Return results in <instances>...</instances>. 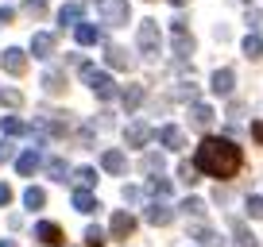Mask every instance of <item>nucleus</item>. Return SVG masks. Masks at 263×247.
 I'll return each instance as SVG.
<instances>
[{
	"label": "nucleus",
	"mask_w": 263,
	"mask_h": 247,
	"mask_svg": "<svg viewBox=\"0 0 263 247\" xmlns=\"http://www.w3.org/2000/svg\"><path fill=\"white\" fill-rule=\"evenodd\" d=\"M194 166H197V174H209V178H217V181H229V178H236L240 166H244V151H240L232 139L205 135V139L197 143Z\"/></svg>",
	"instance_id": "obj_1"
},
{
	"label": "nucleus",
	"mask_w": 263,
	"mask_h": 247,
	"mask_svg": "<svg viewBox=\"0 0 263 247\" xmlns=\"http://www.w3.org/2000/svg\"><path fill=\"white\" fill-rule=\"evenodd\" d=\"M82 81L89 85L101 100H112V97H116V81H112L108 74H101L97 66H89V62H82Z\"/></svg>",
	"instance_id": "obj_2"
},
{
	"label": "nucleus",
	"mask_w": 263,
	"mask_h": 247,
	"mask_svg": "<svg viewBox=\"0 0 263 247\" xmlns=\"http://www.w3.org/2000/svg\"><path fill=\"white\" fill-rule=\"evenodd\" d=\"M136 43H140V54H143V58H159L163 35H159V24H155V19H143V24H140V35H136Z\"/></svg>",
	"instance_id": "obj_3"
},
{
	"label": "nucleus",
	"mask_w": 263,
	"mask_h": 247,
	"mask_svg": "<svg viewBox=\"0 0 263 247\" xmlns=\"http://www.w3.org/2000/svg\"><path fill=\"white\" fill-rule=\"evenodd\" d=\"M97 12H101V19H105L108 27H124L128 16H132L128 0H97Z\"/></svg>",
	"instance_id": "obj_4"
},
{
	"label": "nucleus",
	"mask_w": 263,
	"mask_h": 247,
	"mask_svg": "<svg viewBox=\"0 0 263 247\" xmlns=\"http://www.w3.org/2000/svg\"><path fill=\"white\" fill-rule=\"evenodd\" d=\"M171 39H174V54H178V58L194 54V35H190L186 19H174V27H171Z\"/></svg>",
	"instance_id": "obj_5"
},
{
	"label": "nucleus",
	"mask_w": 263,
	"mask_h": 247,
	"mask_svg": "<svg viewBox=\"0 0 263 247\" xmlns=\"http://www.w3.org/2000/svg\"><path fill=\"white\" fill-rule=\"evenodd\" d=\"M155 139V128H151V123H128V128H124V143H128V147H147V143Z\"/></svg>",
	"instance_id": "obj_6"
},
{
	"label": "nucleus",
	"mask_w": 263,
	"mask_h": 247,
	"mask_svg": "<svg viewBox=\"0 0 263 247\" xmlns=\"http://www.w3.org/2000/svg\"><path fill=\"white\" fill-rule=\"evenodd\" d=\"M143 216H147V224L163 228V224H171V220H174V209L166 205V197H155V201L147 205V213H143Z\"/></svg>",
	"instance_id": "obj_7"
},
{
	"label": "nucleus",
	"mask_w": 263,
	"mask_h": 247,
	"mask_svg": "<svg viewBox=\"0 0 263 247\" xmlns=\"http://www.w3.org/2000/svg\"><path fill=\"white\" fill-rule=\"evenodd\" d=\"M0 66L8 70L12 77H24V70H27V54H24L20 47H8V50H4V58H0Z\"/></svg>",
	"instance_id": "obj_8"
},
{
	"label": "nucleus",
	"mask_w": 263,
	"mask_h": 247,
	"mask_svg": "<svg viewBox=\"0 0 263 247\" xmlns=\"http://www.w3.org/2000/svg\"><path fill=\"white\" fill-rule=\"evenodd\" d=\"M159 143H163V147H171V151H182L186 147V132H182V128H174V123H166V128H159Z\"/></svg>",
	"instance_id": "obj_9"
},
{
	"label": "nucleus",
	"mask_w": 263,
	"mask_h": 247,
	"mask_svg": "<svg viewBox=\"0 0 263 247\" xmlns=\"http://www.w3.org/2000/svg\"><path fill=\"white\" fill-rule=\"evenodd\" d=\"M35 236H39V243H47V247H62V228L58 224H50V220H43V224H35Z\"/></svg>",
	"instance_id": "obj_10"
},
{
	"label": "nucleus",
	"mask_w": 263,
	"mask_h": 247,
	"mask_svg": "<svg viewBox=\"0 0 263 247\" xmlns=\"http://www.w3.org/2000/svg\"><path fill=\"white\" fill-rule=\"evenodd\" d=\"M108 232H112L116 239H128L132 232H136V216H132V213H112V224H108Z\"/></svg>",
	"instance_id": "obj_11"
},
{
	"label": "nucleus",
	"mask_w": 263,
	"mask_h": 247,
	"mask_svg": "<svg viewBox=\"0 0 263 247\" xmlns=\"http://www.w3.org/2000/svg\"><path fill=\"white\" fill-rule=\"evenodd\" d=\"M105 62H108V66H112V70H132V66H136L128 50H124V47H112V43H108V47H105Z\"/></svg>",
	"instance_id": "obj_12"
},
{
	"label": "nucleus",
	"mask_w": 263,
	"mask_h": 247,
	"mask_svg": "<svg viewBox=\"0 0 263 247\" xmlns=\"http://www.w3.org/2000/svg\"><path fill=\"white\" fill-rule=\"evenodd\" d=\"M74 39H78V47H93V43H101L105 35H101V27L82 24V19H78V24H74Z\"/></svg>",
	"instance_id": "obj_13"
},
{
	"label": "nucleus",
	"mask_w": 263,
	"mask_h": 247,
	"mask_svg": "<svg viewBox=\"0 0 263 247\" xmlns=\"http://www.w3.org/2000/svg\"><path fill=\"white\" fill-rule=\"evenodd\" d=\"M43 166V155H39V147H31V151H24V155L16 158V170L24 174V178H31L35 170Z\"/></svg>",
	"instance_id": "obj_14"
},
{
	"label": "nucleus",
	"mask_w": 263,
	"mask_h": 247,
	"mask_svg": "<svg viewBox=\"0 0 263 247\" xmlns=\"http://www.w3.org/2000/svg\"><path fill=\"white\" fill-rule=\"evenodd\" d=\"M54 50H58L54 35L39 31V35H35V39H31V54H35V58H50V54H54Z\"/></svg>",
	"instance_id": "obj_15"
},
{
	"label": "nucleus",
	"mask_w": 263,
	"mask_h": 247,
	"mask_svg": "<svg viewBox=\"0 0 263 247\" xmlns=\"http://www.w3.org/2000/svg\"><path fill=\"white\" fill-rule=\"evenodd\" d=\"M101 166H105L108 174H124L128 170V158H124V151H105V155H101Z\"/></svg>",
	"instance_id": "obj_16"
},
{
	"label": "nucleus",
	"mask_w": 263,
	"mask_h": 247,
	"mask_svg": "<svg viewBox=\"0 0 263 247\" xmlns=\"http://www.w3.org/2000/svg\"><path fill=\"white\" fill-rule=\"evenodd\" d=\"M232 85H236V74H232V70H217L213 74V93L217 97H229Z\"/></svg>",
	"instance_id": "obj_17"
},
{
	"label": "nucleus",
	"mask_w": 263,
	"mask_h": 247,
	"mask_svg": "<svg viewBox=\"0 0 263 247\" xmlns=\"http://www.w3.org/2000/svg\"><path fill=\"white\" fill-rule=\"evenodd\" d=\"M74 209H78V213H85V216H89V213H97V197H93V193L89 190H82V186H78V190H74Z\"/></svg>",
	"instance_id": "obj_18"
},
{
	"label": "nucleus",
	"mask_w": 263,
	"mask_h": 247,
	"mask_svg": "<svg viewBox=\"0 0 263 247\" xmlns=\"http://www.w3.org/2000/svg\"><path fill=\"white\" fill-rule=\"evenodd\" d=\"M82 4H78V0H70V4H62V8H58V24H62V27H74L78 24V19H82Z\"/></svg>",
	"instance_id": "obj_19"
},
{
	"label": "nucleus",
	"mask_w": 263,
	"mask_h": 247,
	"mask_svg": "<svg viewBox=\"0 0 263 247\" xmlns=\"http://www.w3.org/2000/svg\"><path fill=\"white\" fill-rule=\"evenodd\" d=\"M120 105L128 108V112H136V108L143 105V85H128V89L120 93Z\"/></svg>",
	"instance_id": "obj_20"
},
{
	"label": "nucleus",
	"mask_w": 263,
	"mask_h": 247,
	"mask_svg": "<svg viewBox=\"0 0 263 247\" xmlns=\"http://www.w3.org/2000/svg\"><path fill=\"white\" fill-rule=\"evenodd\" d=\"M43 89H47L50 97H58V93H66V77L58 74V70H47V74H43Z\"/></svg>",
	"instance_id": "obj_21"
},
{
	"label": "nucleus",
	"mask_w": 263,
	"mask_h": 247,
	"mask_svg": "<svg viewBox=\"0 0 263 247\" xmlns=\"http://www.w3.org/2000/svg\"><path fill=\"white\" fill-rule=\"evenodd\" d=\"M0 132L8 135V139H16V135H27V123L20 120V116H4V120H0Z\"/></svg>",
	"instance_id": "obj_22"
},
{
	"label": "nucleus",
	"mask_w": 263,
	"mask_h": 247,
	"mask_svg": "<svg viewBox=\"0 0 263 247\" xmlns=\"http://www.w3.org/2000/svg\"><path fill=\"white\" fill-rule=\"evenodd\" d=\"M147 193L151 197H171V181L163 178V170H155V178L147 181Z\"/></svg>",
	"instance_id": "obj_23"
},
{
	"label": "nucleus",
	"mask_w": 263,
	"mask_h": 247,
	"mask_svg": "<svg viewBox=\"0 0 263 247\" xmlns=\"http://www.w3.org/2000/svg\"><path fill=\"white\" fill-rule=\"evenodd\" d=\"M232 247H259V236H252L244 224H236V232H232Z\"/></svg>",
	"instance_id": "obj_24"
},
{
	"label": "nucleus",
	"mask_w": 263,
	"mask_h": 247,
	"mask_svg": "<svg viewBox=\"0 0 263 247\" xmlns=\"http://www.w3.org/2000/svg\"><path fill=\"white\" fill-rule=\"evenodd\" d=\"M190 116H194L197 128H209V123H213V108H209V105H194V108H190Z\"/></svg>",
	"instance_id": "obj_25"
},
{
	"label": "nucleus",
	"mask_w": 263,
	"mask_h": 247,
	"mask_svg": "<svg viewBox=\"0 0 263 247\" xmlns=\"http://www.w3.org/2000/svg\"><path fill=\"white\" fill-rule=\"evenodd\" d=\"M74 181L82 190H93V186H97V170H93V166H82V170H74Z\"/></svg>",
	"instance_id": "obj_26"
},
{
	"label": "nucleus",
	"mask_w": 263,
	"mask_h": 247,
	"mask_svg": "<svg viewBox=\"0 0 263 247\" xmlns=\"http://www.w3.org/2000/svg\"><path fill=\"white\" fill-rule=\"evenodd\" d=\"M47 174L54 181H66V174H70V166H66V158H47Z\"/></svg>",
	"instance_id": "obj_27"
},
{
	"label": "nucleus",
	"mask_w": 263,
	"mask_h": 247,
	"mask_svg": "<svg viewBox=\"0 0 263 247\" xmlns=\"http://www.w3.org/2000/svg\"><path fill=\"white\" fill-rule=\"evenodd\" d=\"M24 205H27V209H43V205H47V193H43L39 186H31V190L24 193Z\"/></svg>",
	"instance_id": "obj_28"
},
{
	"label": "nucleus",
	"mask_w": 263,
	"mask_h": 247,
	"mask_svg": "<svg viewBox=\"0 0 263 247\" xmlns=\"http://www.w3.org/2000/svg\"><path fill=\"white\" fill-rule=\"evenodd\" d=\"M244 54L252 58V62L263 58V39H259V35H248V39H244Z\"/></svg>",
	"instance_id": "obj_29"
},
{
	"label": "nucleus",
	"mask_w": 263,
	"mask_h": 247,
	"mask_svg": "<svg viewBox=\"0 0 263 247\" xmlns=\"http://www.w3.org/2000/svg\"><path fill=\"white\" fill-rule=\"evenodd\" d=\"M24 16L43 19V16H47V0H24Z\"/></svg>",
	"instance_id": "obj_30"
},
{
	"label": "nucleus",
	"mask_w": 263,
	"mask_h": 247,
	"mask_svg": "<svg viewBox=\"0 0 263 247\" xmlns=\"http://www.w3.org/2000/svg\"><path fill=\"white\" fill-rule=\"evenodd\" d=\"M182 213H186V216H205V201H201V197H186V201H182Z\"/></svg>",
	"instance_id": "obj_31"
},
{
	"label": "nucleus",
	"mask_w": 263,
	"mask_h": 247,
	"mask_svg": "<svg viewBox=\"0 0 263 247\" xmlns=\"http://www.w3.org/2000/svg\"><path fill=\"white\" fill-rule=\"evenodd\" d=\"M108 239H105V228H97V224H93V228H85V247H105Z\"/></svg>",
	"instance_id": "obj_32"
},
{
	"label": "nucleus",
	"mask_w": 263,
	"mask_h": 247,
	"mask_svg": "<svg viewBox=\"0 0 263 247\" xmlns=\"http://www.w3.org/2000/svg\"><path fill=\"white\" fill-rule=\"evenodd\" d=\"M0 105L20 108V105H24V93H20V89H0Z\"/></svg>",
	"instance_id": "obj_33"
},
{
	"label": "nucleus",
	"mask_w": 263,
	"mask_h": 247,
	"mask_svg": "<svg viewBox=\"0 0 263 247\" xmlns=\"http://www.w3.org/2000/svg\"><path fill=\"white\" fill-rule=\"evenodd\" d=\"M178 178L186 181V186H197V166L194 162H178Z\"/></svg>",
	"instance_id": "obj_34"
},
{
	"label": "nucleus",
	"mask_w": 263,
	"mask_h": 247,
	"mask_svg": "<svg viewBox=\"0 0 263 247\" xmlns=\"http://www.w3.org/2000/svg\"><path fill=\"white\" fill-rule=\"evenodd\" d=\"M194 239H201V247H217V236L205 228V224H197V228H194Z\"/></svg>",
	"instance_id": "obj_35"
},
{
	"label": "nucleus",
	"mask_w": 263,
	"mask_h": 247,
	"mask_svg": "<svg viewBox=\"0 0 263 247\" xmlns=\"http://www.w3.org/2000/svg\"><path fill=\"white\" fill-rule=\"evenodd\" d=\"M248 213H252L255 220H263V197H248Z\"/></svg>",
	"instance_id": "obj_36"
},
{
	"label": "nucleus",
	"mask_w": 263,
	"mask_h": 247,
	"mask_svg": "<svg viewBox=\"0 0 263 247\" xmlns=\"http://www.w3.org/2000/svg\"><path fill=\"white\" fill-rule=\"evenodd\" d=\"M143 170H151V174L163 170V155H147V158H143Z\"/></svg>",
	"instance_id": "obj_37"
},
{
	"label": "nucleus",
	"mask_w": 263,
	"mask_h": 247,
	"mask_svg": "<svg viewBox=\"0 0 263 247\" xmlns=\"http://www.w3.org/2000/svg\"><path fill=\"white\" fill-rule=\"evenodd\" d=\"M248 27H255V31H263V12H248Z\"/></svg>",
	"instance_id": "obj_38"
},
{
	"label": "nucleus",
	"mask_w": 263,
	"mask_h": 247,
	"mask_svg": "<svg viewBox=\"0 0 263 247\" xmlns=\"http://www.w3.org/2000/svg\"><path fill=\"white\" fill-rule=\"evenodd\" d=\"M8 158H12V143L4 139V143H0V162H8Z\"/></svg>",
	"instance_id": "obj_39"
},
{
	"label": "nucleus",
	"mask_w": 263,
	"mask_h": 247,
	"mask_svg": "<svg viewBox=\"0 0 263 247\" xmlns=\"http://www.w3.org/2000/svg\"><path fill=\"white\" fill-rule=\"evenodd\" d=\"M12 19H16V12H12V8H0V27L12 24Z\"/></svg>",
	"instance_id": "obj_40"
},
{
	"label": "nucleus",
	"mask_w": 263,
	"mask_h": 247,
	"mask_svg": "<svg viewBox=\"0 0 263 247\" xmlns=\"http://www.w3.org/2000/svg\"><path fill=\"white\" fill-rule=\"evenodd\" d=\"M252 139H255V143H263V120H259V123H252Z\"/></svg>",
	"instance_id": "obj_41"
},
{
	"label": "nucleus",
	"mask_w": 263,
	"mask_h": 247,
	"mask_svg": "<svg viewBox=\"0 0 263 247\" xmlns=\"http://www.w3.org/2000/svg\"><path fill=\"white\" fill-rule=\"evenodd\" d=\"M8 201H12V190L4 186V181H0V205H8Z\"/></svg>",
	"instance_id": "obj_42"
},
{
	"label": "nucleus",
	"mask_w": 263,
	"mask_h": 247,
	"mask_svg": "<svg viewBox=\"0 0 263 247\" xmlns=\"http://www.w3.org/2000/svg\"><path fill=\"white\" fill-rule=\"evenodd\" d=\"M0 247H16V243H12V239H0Z\"/></svg>",
	"instance_id": "obj_43"
},
{
	"label": "nucleus",
	"mask_w": 263,
	"mask_h": 247,
	"mask_svg": "<svg viewBox=\"0 0 263 247\" xmlns=\"http://www.w3.org/2000/svg\"><path fill=\"white\" fill-rule=\"evenodd\" d=\"M171 4H174V8H182V4H186V0H171Z\"/></svg>",
	"instance_id": "obj_44"
}]
</instances>
